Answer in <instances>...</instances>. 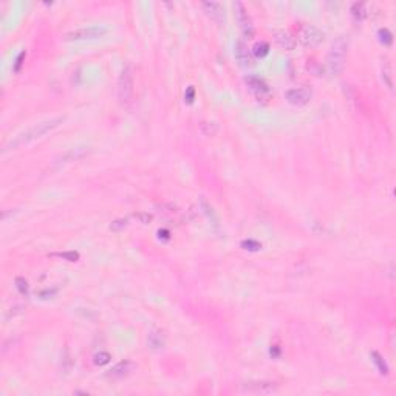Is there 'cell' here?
<instances>
[{
  "instance_id": "cell-1",
  "label": "cell",
  "mask_w": 396,
  "mask_h": 396,
  "mask_svg": "<svg viewBox=\"0 0 396 396\" xmlns=\"http://www.w3.org/2000/svg\"><path fill=\"white\" fill-rule=\"evenodd\" d=\"M64 120H65L64 116H56V118H50V120H45L42 122L34 124L33 127L19 133L17 137H14L10 142H8V144L3 147V154H6V152H10V150H16V149H19L22 146H27V144H30V142L42 138L44 135L57 129L59 125L64 122Z\"/></svg>"
},
{
  "instance_id": "cell-2",
  "label": "cell",
  "mask_w": 396,
  "mask_h": 396,
  "mask_svg": "<svg viewBox=\"0 0 396 396\" xmlns=\"http://www.w3.org/2000/svg\"><path fill=\"white\" fill-rule=\"evenodd\" d=\"M347 52H348V39L344 36L338 37L327 54V70L330 74L338 76L344 71L345 62H347Z\"/></svg>"
},
{
  "instance_id": "cell-3",
  "label": "cell",
  "mask_w": 396,
  "mask_h": 396,
  "mask_svg": "<svg viewBox=\"0 0 396 396\" xmlns=\"http://www.w3.org/2000/svg\"><path fill=\"white\" fill-rule=\"evenodd\" d=\"M108 33V27L104 25H90V27H82L76 28L64 34V40L73 42V40H90V39H98L103 37Z\"/></svg>"
},
{
  "instance_id": "cell-4",
  "label": "cell",
  "mask_w": 396,
  "mask_h": 396,
  "mask_svg": "<svg viewBox=\"0 0 396 396\" xmlns=\"http://www.w3.org/2000/svg\"><path fill=\"white\" fill-rule=\"evenodd\" d=\"M133 69L130 65H125L121 71L120 79H118V99H120L121 104H127L130 101L133 95Z\"/></svg>"
},
{
  "instance_id": "cell-5",
  "label": "cell",
  "mask_w": 396,
  "mask_h": 396,
  "mask_svg": "<svg viewBox=\"0 0 396 396\" xmlns=\"http://www.w3.org/2000/svg\"><path fill=\"white\" fill-rule=\"evenodd\" d=\"M297 39L303 47L314 48L325 40V34L322 30L313 27V25H302L297 31Z\"/></svg>"
},
{
  "instance_id": "cell-6",
  "label": "cell",
  "mask_w": 396,
  "mask_h": 396,
  "mask_svg": "<svg viewBox=\"0 0 396 396\" xmlns=\"http://www.w3.org/2000/svg\"><path fill=\"white\" fill-rule=\"evenodd\" d=\"M234 10H235V17H237V22L240 25L243 36H245L246 39H252L254 37V25H252V20L249 17V14L246 13L245 6H243L241 2H235Z\"/></svg>"
},
{
  "instance_id": "cell-7",
  "label": "cell",
  "mask_w": 396,
  "mask_h": 396,
  "mask_svg": "<svg viewBox=\"0 0 396 396\" xmlns=\"http://www.w3.org/2000/svg\"><path fill=\"white\" fill-rule=\"evenodd\" d=\"M90 152V147L88 146H76V147H71L67 152H64L62 155H59L54 161V166L56 167H62V166H67V164H71L74 161H79L84 156Z\"/></svg>"
},
{
  "instance_id": "cell-8",
  "label": "cell",
  "mask_w": 396,
  "mask_h": 396,
  "mask_svg": "<svg viewBox=\"0 0 396 396\" xmlns=\"http://www.w3.org/2000/svg\"><path fill=\"white\" fill-rule=\"evenodd\" d=\"M285 99L288 101L290 104L296 105V107H302L310 103L311 99V91L307 87H297V88H290L285 93Z\"/></svg>"
},
{
  "instance_id": "cell-9",
  "label": "cell",
  "mask_w": 396,
  "mask_h": 396,
  "mask_svg": "<svg viewBox=\"0 0 396 396\" xmlns=\"http://www.w3.org/2000/svg\"><path fill=\"white\" fill-rule=\"evenodd\" d=\"M243 390L248 393H254V395H271L277 392V384L275 382H248L243 384Z\"/></svg>"
},
{
  "instance_id": "cell-10",
  "label": "cell",
  "mask_w": 396,
  "mask_h": 396,
  "mask_svg": "<svg viewBox=\"0 0 396 396\" xmlns=\"http://www.w3.org/2000/svg\"><path fill=\"white\" fill-rule=\"evenodd\" d=\"M203 6L205 13L209 16L210 19L215 20L217 23H224L226 22V13H224V8L222 3L218 2H203L201 3Z\"/></svg>"
},
{
  "instance_id": "cell-11",
  "label": "cell",
  "mask_w": 396,
  "mask_h": 396,
  "mask_svg": "<svg viewBox=\"0 0 396 396\" xmlns=\"http://www.w3.org/2000/svg\"><path fill=\"white\" fill-rule=\"evenodd\" d=\"M234 54H235V59H237V62L241 67H251L252 64H254V57H252L251 50L245 45V42L239 40L237 44H235Z\"/></svg>"
},
{
  "instance_id": "cell-12",
  "label": "cell",
  "mask_w": 396,
  "mask_h": 396,
  "mask_svg": "<svg viewBox=\"0 0 396 396\" xmlns=\"http://www.w3.org/2000/svg\"><path fill=\"white\" fill-rule=\"evenodd\" d=\"M245 82H246L248 88H249L257 98H265V96L269 95V87H268V84H266L263 79L256 78V76H246V78H245Z\"/></svg>"
},
{
  "instance_id": "cell-13",
  "label": "cell",
  "mask_w": 396,
  "mask_h": 396,
  "mask_svg": "<svg viewBox=\"0 0 396 396\" xmlns=\"http://www.w3.org/2000/svg\"><path fill=\"white\" fill-rule=\"evenodd\" d=\"M273 36H274V40H275V44L279 45L280 48L283 50H294L296 48V39H294L288 31H285V30H275L273 33Z\"/></svg>"
},
{
  "instance_id": "cell-14",
  "label": "cell",
  "mask_w": 396,
  "mask_h": 396,
  "mask_svg": "<svg viewBox=\"0 0 396 396\" xmlns=\"http://www.w3.org/2000/svg\"><path fill=\"white\" fill-rule=\"evenodd\" d=\"M132 372H133L132 362L130 361H121V362H118L115 367H112V370L107 373V376L112 378V379H124V378H127Z\"/></svg>"
},
{
  "instance_id": "cell-15",
  "label": "cell",
  "mask_w": 396,
  "mask_h": 396,
  "mask_svg": "<svg viewBox=\"0 0 396 396\" xmlns=\"http://www.w3.org/2000/svg\"><path fill=\"white\" fill-rule=\"evenodd\" d=\"M147 345L150 350H163L166 345V336L161 330H154L147 336Z\"/></svg>"
},
{
  "instance_id": "cell-16",
  "label": "cell",
  "mask_w": 396,
  "mask_h": 396,
  "mask_svg": "<svg viewBox=\"0 0 396 396\" xmlns=\"http://www.w3.org/2000/svg\"><path fill=\"white\" fill-rule=\"evenodd\" d=\"M200 206H201V209H203L205 215L207 217V220L210 222V224H212L214 229H215V231L220 229V223H218V218H217V215H215V212H214V209H212V206H210V205L207 203V200H206L205 197H201V198H200Z\"/></svg>"
},
{
  "instance_id": "cell-17",
  "label": "cell",
  "mask_w": 396,
  "mask_h": 396,
  "mask_svg": "<svg viewBox=\"0 0 396 396\" xmlns=\"http://www.w3.org/2000/svg\"><path fill=\"white\" fill-rule=\"evenodd\" d=\"M393 70H392V65L389 62V59H384V62H382V79L384 82L387 84V87H389L390 90L393 88Z\"/></svg>"
},
{
  "instance_id": "cell-18",
  "label": "cell",
  "mask_w": 396,
  "mask_h": 396,
  "mask_svg": "<svg viewBox=\"0 0 396 396\" xmlns=\"http://www.w3.org/2000/svg\"><path fill=\"white\" fill-rule=\"evenodd\" d=\"M372 361L375 362V365H376V368H378V372H379V373H381V375H389V367H387L384 358H382L381 355H379L378 351H373V353H372Z\"/></svg>"
},
{
  "instance_id": "cell-19",
  "label": "cell",
  "mask_w": 396,
  "mask_h": 396,
  "mask_svg": "<svg viewBox=\"0 0 396 396\" xmlns=\"http://www.w3.org/2000/svg\"><path fill=\"white\" fill-rule=\"evenodd\" d=\"M351 16L355 17L356 20H362V19H365V16H367V10H365V3H362V2H356V3H353L351 6Z\"/></svg>"
},
{
  "instance_id": "cell-20",
  "label": "cell",
  "mask_w": 396,
  "mask_h": 396,
  "mask_svg": "<svg viewBox=\"0 0 396 396\" xmlns=\"http://www.w3.org/2000/svg\"><path fill=\"white\" fill-rule=\"evenodd\" d=\"M200 132L205 135V137H214V135L218 132V124L215 122H209V121H203L200 124Z\"/></svg>"
},
{
  "instance_id": "cell-21",
  "label": "cell",
  "mask_w": 396,
  "mask_h": 396,
  "mask_svg": "<svg viewBox=\"0 0 396 396\" xmlns=\"http://www.w3.org/2000/svg\"><path fill=\"white\" fill-rule=\"evenodd\" d=\"M378 37H379V42H381L382 45L385 47H390L393 44V34L390 33L389 28H381L378 31Z\"/></svg>"
},
{
  "instance_id": "cell-22",
  "label": "cell",
  "mask_w": 396,
  "mask_h": 396,
  "mask_svg": "<svg viewBox=\"0 0 396 396\" xmlns=\"http://www.w3.org/2000/svg\"><path fill=\"white\" fill-rule=\"evenodd\" d=\"M269 53V44L268 42H258V44L254 45L252 48V54L256 57H265Z\"/></svg>"
},
{
  "instance_id": "cell-23",
  "label": "cell",
  "mask_w": 396,
  "mask_h": 396,
  "mask_svg": "<svg viewBox=\"0 0 396 396\" xmlns=\"http://www.w3.org/2000/svg\"><path fill=\"white\" fill-rule=\"evenodd\" d=\"M241 248L246 249V251H251V252H257V251L262 249V243H258L257 240L248 239V240L241 241Z\"/></svg>"
},
{
  "instance_id": "cell-24",
  "label": "cell",
  "mask_w": 396,
  "mask_h": 396,
  "mask_svg": "<svg viewBox=\"0 0 396 396\" xmlns=\"http://www.w3.org/2000/svg\"><path fill=\"white\" fill-rule=\"evenodd\" d=\"M110 359H112L110 353H107V351H99V353H96V355H95L93 362H95L96 365L103 367V365L108 364V362H110Z\"/></svg>"
},
{
  "instance_id": "cell-25",
  "label": "cell",
  "mask_w": 396,
  "mask_h": 396,
  "mask_svg": "<svg viewBox=\"0 0 396 396\" xmlns=\"http://www.w3.org/2000/svg\"><path fill=\"white\" fill-rule=\"evenodd\" d=\"M16 288L22 296H28V282L23 277H16Z\"/></svg>"
},
{
  "instance_id": "cell-26",
  "label": "cell",
  "mask_w": 396,
  "mask_h": 396,
  "mask_svg": "<svg viewBox=\"0 0 396 396\" xmlns=\"http://www.w3.org/2000/svg\"><path fill=\"white\" fill-rule=\"evenodd\" d=\"M127 224H129V220H127V218H118V220L112 222L110 229H112L113 232H120V231L125 229V227H127Z\"/></svg>"
},
{
  "instance_id": "cell-27",
  "label": "cell",
  "mask_w": 396,
  "mask_h": 396,
  "mask_svg": "<svg viewBox=\"0 0 396 396\" xmlns=\"http://www.w3.org/2000/svg\"><path fill=\"white\" fill-rule=\"evenodd\" d=\"M56 256H57V257H61V258L69 260V262H78V260H79V252H76V251L59 252V254H56Z\"/></svg>"
},
{
  "instance_id": "cell-28",
  "label": "cell",
  "mask_w": 396,
  "mask_h": 396,
  "mask_svg": "<svg viewBox=\"0 0 396 396\" xmlns=\"http://www.w3.org/2000/svg\"><path fill=\"white\" fill-rule=\"evenodd\" d=\"M57 291H59L57 288H52V290L47 288V290H42V291L37 294V296H39L40 299H52V297H54V296H56Z\"/></svg>"
},
{
  "instance_id": "cell-29",
  "label": "cell",
  "mask_w": 396,
  "mask_h": 396,
  "mask_svg": "<svg viewBox=\"0 0 396 396\" xmlns=\"http://www.w3.org/2000/svg\"><path fill=\"white\" fill-rule=\"evenodd\" d=\"M193 99H195V88L190 86V87H188L186 93H184V101H186L188 104H192Z\"/></svg>"
},
{
  "instance_id": "cell-30",
  "label": "cell",
  "mask_w": 396,
  "mask_h": 396,
  "mask_svg": "<svg viewBox=\"0 0 396 396\" xmlns=\"http://www.w3.org/2000/svg\"><path fill=\"white\" fill-rule=\"evenodd\" d=\"M25 56H27V53L25 52H22L19 56H17V59H16V62H14V67H13V70L17 73V71H20V67H22V64H23V59H25Z\"/></svg>"
},
{
  "instance_id": "cell-31",
  "label": "cell",
  "mask_w": 396,
  "mask_h": 396,
  "mask_svg": "<svg viewBox=\"0 0 396 396\" xmlns=\"http://www.w3.org/2000/svg\"><path fill=\"white\" fill-rule=\"evenodd\" d=\"M19 313H22V307H20V305L11 308V310H10V313L6 314V319H10L11 316H16V314H19Z\"/></svg>"
}]
</instances>
